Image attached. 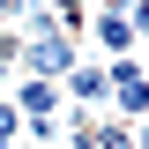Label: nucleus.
Instances as JSON below:
<instances>
[{
  "mask_svg": "<svg viewBox=\"0 0 149 149\" xmlns=\"http://www.w3.org/2000/svg\"><path fill=\"white\" fill-rule=\"evenodd\" d=\"M74 60H82V52H74V37H67V30H52V22H45V30H30V37H15V74L60 82Z\"/></svg>",
  "mask_w": 149,
  "mask_h": 149,
  "instance_id": "obj_1",
  "label": "nucleus"
},
{
  "mask_svg": "<svg viewBox=\"0 0 149 149\" xmlns=\"http://www.w3.org/2000/svg\"><path fill=\"white\" fill-rule=\"evenodd\" d=\"M104 67H112V90H104V119H119V127L149 119V74H142V60H104Z\"/></svg>",
  "mask_w": 149,
  "mask_h": 149,
  "instance_id": "obj_2",
  "label": "nucleus"
},
{
  "mask_svg": "<svg viewBox=\"0 0 149 149\" xmlns=\"http://www.w3.org/2000/svg\"><path fill=\"white\" fill-rule=\"evenodd\" d=\"M104 90H112V67H104V60H74V67L60 74L67 112H104Z\"/></svg>",
  "mask_w": 149,
  "mask_h": 149,
  "instance_id": "obj_3",
  "label": "nucleus"
},
{
  "mask_svg": "<svg viewBox=\"0 0 149 149\" xmlns=\"http://www.w3.org/2000/svg\"><path fill=\"white\" fill-rule=\"evenodd\" d=\"M90 37L104 45V52H119V60L134 52V22H127V15H90Z\"/></svg>",
  "mask_w": 149,
  "mask_h": 149,
  "instance_id": "obj_4",
  "label": "nucleus"
},
{
  "mask_svg": "<svg viewBox=\"0 0 149 149\" xmlns=\"http://www.w3.org/2000/svg\"><path fill=\"white\" fill-rule=\"evenodd\" d=\"M45 15H52V30H90V0H45Z\"/></svg>",
  "mask_w": 149,
  "mask_h": 149,
  "instance_id": "obj_5",
  "label": "nucleus"
},
{
  "mask_svg": "<svg viewBox=\"0 0 149 149\" xmlns=\"http://www.w3.org/2000/svg\"><path fill=\"white\" fill-rule=\"evenodd\" d=\"M127 22H134V45H149V0H134V8H127Z\"/></svg>",
  "mask_w": 149,
  "mask_h": 149,
  "instance_id": "obj_6",
  "label": "nucleus"
},
{
  "mask_svg": "<svg viewBox=\"0 0 149 149\" xmlns=\"http://www.w3.org/2000/svg\"><path fill=\"white\" fill-rule=\"evenodd\" d=\"M127 134H134V149H149V119H134V127H127Z\"/></svg>",
  "mask_w": 149,
  "mask_h": 149,
  "instance_id": "obj_7",
  "label": "nucleus"
},
{
  "mask_svg": "<svg viewBox=\"0 0 149 149\" xmlns=\"http://www.w3.org/2000/svg\"><path fill=\"white\" fill-rule=\"evenodd\" d=\"M142 74H149V60H142Z\"/></svg>",
  "mask_w": 149,
  "mask_h": 149,
  "instance_id": "obj_8",
  "label": "nucleus"
}]
</instances>
